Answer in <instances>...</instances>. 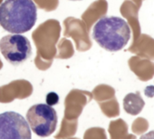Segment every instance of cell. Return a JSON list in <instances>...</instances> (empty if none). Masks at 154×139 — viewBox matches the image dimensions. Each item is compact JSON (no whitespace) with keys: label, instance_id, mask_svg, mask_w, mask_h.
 I'll return each instance as SVG.
<instances>
[{"label":"cell","instance_id":"1","mask_svg":"<svg viewBox=\"0 0 154 139\" xmlns=\"http://www.w3.org/2000/svg\"><path fill=\"white\" fill-rule=\"evenodd\" d=\"M36 20L37 8L33 0H5L0 6V26L7 32L26 33Z\"/></svg>","mask_w":154,"mask_h":139},{"label":"cell","instance_id":"2","mask_svg":"<svg viewBox=\"0 0 154 139\" xmlns=\"http://www.w3.org/2000/svg\"><path fill=\"white\" fill-rule=\"evenodd\" d=\"M92 36L102 48L117 52L124 48L131 39V28L122 17H103L94 26Z\"/></svg>","mask_w":154,"mask_h":139},{"label":"cell","instance_id":"3","mask_svg":"<svg viewBox=\"0 0 154 139\" xmlns=\"http://www.w3.org/2000/svg\"><path fill=\"white\" fill-rule=\"evenodd\" d=\"M26 121L30 129L38 136L46 137L52 134L57 125V114L54 107L46 104L32 106L26 113Z\"/></svg>","mask_w":154,"mask_h":139},{"label":"cell","instance_id":"4","mask_svg":"<svg viewBox=\"0 0 154 139\" xmlns=\"http://www.w3.org/2000/svg\"><path fill=\"white\" fill-rule=\"evenodd\" d=\"M0 52L8 63L19 65L31 57L32 46L26 36L20 34H11L0 39Z\"/></svg>","mask_w":154,"mask_h":139},{"label":"cell","instance_id":"5","mask_svg":"<svg viewBox=\"0 0 154 139\" xmlns=\"http://www.w3.org/2000/svg\"><path fill=\"white\" fill-rule=\"evenodd\" d=\"M0 139H32L26 119L14 111L0 114Z\"/></svg>","mask_w":154,"mask_h":139},{"label":"cell","instance_id":"6","mask_svg":"<svg viewBox=\"0 0 154 139\" xmlns=\"http://www.w3.org/2000/svg\"><path fill=\"white\" fill-rule=\"evenodd\" d=\"M145 105L144 100L141 98L140 92L130 93L126 95L123 99V108L124 110L132 115H138L143 109Z\"/></svg>","mask_w":154,"mask_h":139},{"label":"cell","instance_id":"7","mask_svg":"<svg viewBox=\"0 0 154 139\" xmlns=\"http://www.w3.org/2000/svg\"><path fill=\"white\" fill-rule=\"evenodd\" d=\"M140 139H154V130L145 133L140 137Z\"/></svg>","mask_w":154,"mask_h":139},{"label":"cell","instance_id":"8","mask_svg":"<svg viewBox=\"0 0 154 139\" xmlns=\"http://www.w3.org/2000/svg\"><path fill=\"white\" fill-rule=\"evenodd\" d=\"M70 1H80V0H70Z\"/></svg>","mask_w":154,"mask_h":139}]
</instances>
